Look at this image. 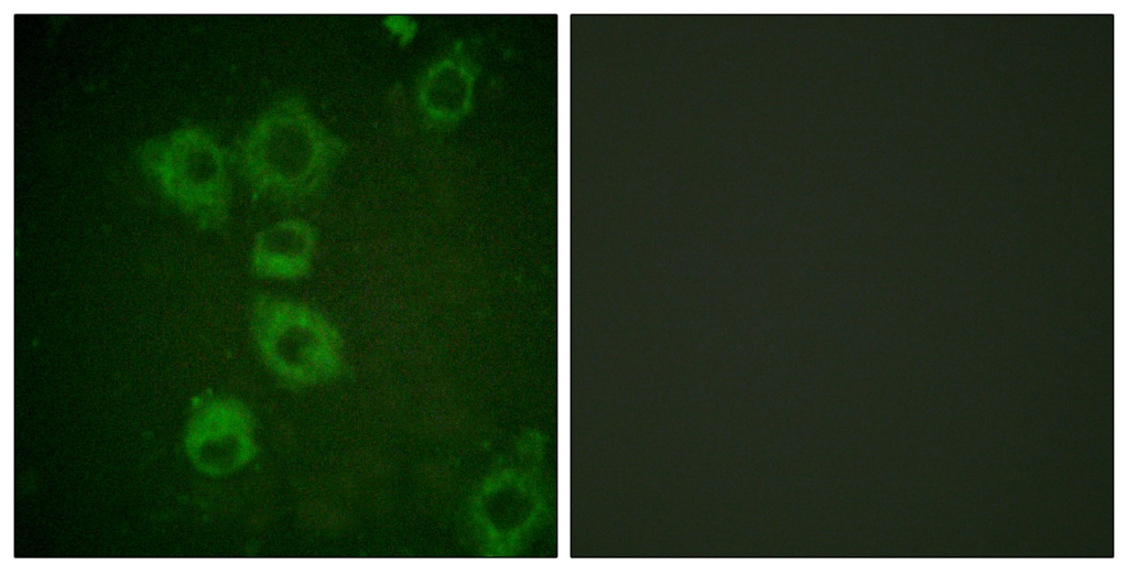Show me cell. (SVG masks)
<instances>
[{
  "label": "cell",
  "mask_w": 1128,
  "mask_h": 572,
  "mask_svg": "<svg viewBox=\"0 0 1128 572\" xmlns=\"http://www.w3.org/2000/svg\"><path fill=\"white\" fill-rule=\"evenodd\" d=\"M340 154L330 137L297 105L279 106L250 133L241 171L259 196L299 201L317 192Z\"/></svg>",
  "instance_id": "obj_1"
},
{
  "label": "cell",
  "mask_w": 1128,
  "mask_h": 572,
  "mask_svg": "<svg viewBox=\"0 0 1128 572\" xmlns=\"http://www.w3.org/2000/svg\"><path fill=\"white\" fill-rule=\"evenodd\" d=\"M249 323L261 360L285 385L314 387L340 375L343 337L319 309L301 300L260 293L251 302Z\"/></svg>",
  "instance_id": "obj_2"
},
{
  "label": "cell",
  "mask_w": 1128,
  "mask_h": 572,
  "mask_svg": "<svg viewBox=\"0 0 1128 572\" xmlns=\"http://www.w3.org/2000/svg\"><path fill=\"white\" fill-rule=\"evenodd\" d=\"M145 172L162 193L203 226H221L229 214L231 185L225 158L207 137L183 131L142 154Z\"/></svg>",
  "instance_id": "obj_3"
},
{
  "label": "cell",
  "mask_w": 1128,
  "mask_h": 572,
  "mask_svg": "<svg viewBox=\"0 0 1128 572\" xmlns=\"http://www.w3.org/2000/svg\"><path fill=\"white\" fill-rule=\"evenodd\" d=\"M317 248L315 228L303 219H283L262 229L251 247V272L262 280L297 282L312 272Z\"/></svg>",
  "instance_id": "obj_4"
}]
</instances>
